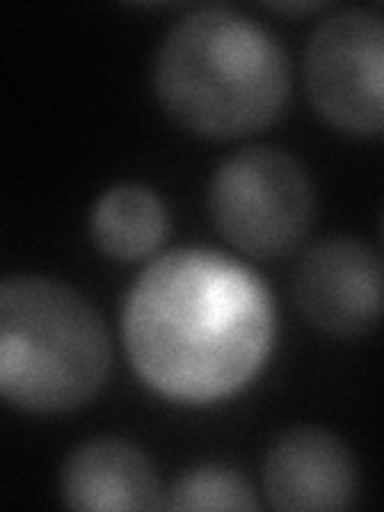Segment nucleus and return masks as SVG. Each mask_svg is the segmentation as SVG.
Wrapping results in <instances>:
<instances>
[{"label": "nucleus", "mask_w": 384, "mask_h": 512, "mask_svg": "<svg viewBox=\"0 0 384 512\" xmlns=\"http://www.w3.org/2000/svg\"><path fill=\"white\" fill-rule=\"evenodd\" d=\"M122 340L151 391L176 404H218L263 372L276 343V304L234 256L173 250L128 288Z\"/></svg>", "instance_id": "f257e3e1"}, {"label": "nucleus", "mask_w": 384, "mask_h": 512, "mask_svg": "<svg viewBox=\"0 0 384 512\" xmlns=\"http://www.w3.org/2000/svg\"><path fill=\"white\" fill-rule=\"evenodd\" d=\"M292 90L285 48L250 16L202 7L170 26L154 58V96L186 132L228 141L269 128Z\"/></svg>", "instance_id": "f03ea898"}, {"label": "nucleus", "mask_w": 384, "mask_h": 512, "mask_svg": "<svg viewBox=\"0 0 384 512\" xmlns=\"http://www.w3.org/2000/svg\"><path fill=\"white\" fill-rule=\"evenodd\" d=\"M109 333L93 304L48 276L0 288V391L26 413H68L100 394Z\"/></svg>", "instance_id": "7ed1b4c3"}, {"label": "nucleus", "mask_w": 384, "mask_h": 512, "mask_svg": "<svg viewBox=\"0 0 384 512\" xmlns=\"http://www.w3.org/2000/svg\"><path fill=\"white\" fill-rule=\"evenodd\" d=\"M314 183L282 148H244L208 183V215L234 250L256 260L295 253L314 224Z\"/></svg>", "instance_id": "20e7f679"}, {"label": "nucleus", "mask_w": 384, "mask_h": 512, "mask_svg": "<svg viewBox=\"0 0 384 512\" xmlns=\"http://www.w3.org/2000/svg\"><path fill=\"white\" fill-rule=\"evenodd\" d=\"M311 103L336 132L384 135V13L336 10L314 29L304 55Z\"/></svg>", "instance_id": "39448f33"}, {"label": "nucleus", "mask_w": 384, "mask_h": 512, "mask_svg": "<svg viewBox=\"0 0 384 512\" xmlns=\"http://www.w3.org/2000/svg\"><path fill=\"white\" fill-rule=\"evenodd\" d=\"M295 304L311 327L362 336L384 320V263L352 237L314 244L295 269Z\"/></svg>", "instance_id": "423d86ee"}, {"label": "nucleus", "mask_w": 384, "mask_h": 512, "mask_svg": "<svg viewBox=\"0 0 384 512\" xmlns=\"http://www.w3.org/2000/svg\"><path fill=\"white\" fill-rule=\"evenodd\" d=\"M359 471L346 442L330 429L298 426L269 445L263 490L269 503L288 512H330L356 500Z\"/></svg>", "instance_id": "0eeeda50"}, {"label": "nucleus", "mask_w": 384, "mask_h": 512, "mask_svg": "<svg viewBox=\"0 0 384 512\" xmlns=\"http://www.w3.org/2000/svg\"><path fill=\"white\" fill-rule=\"evenodd\" d=\"M61 496L71 509L87 512L167 506V500H160L151 458L135 442L116 436H100L74 448L61 468Z\"/></svg>", "instance_id": "6e6552de"}, {"label": "nucleus", "mask_w": 384, "mask_h": 512, "mask_svg": "<svg viewBox=\"0 0 384 512\" xmlns=\"http://www.w3.org/2000/svg\"><path fill=\"white\" fill-rule=\"evenodd\" d=\"M170 231L164 199L151 186L119 183L96 199L90 212L93 244L119 263H135L160 250Z\"/></svg>", "instance_id": "1a4fd4ad"}, {"label": "nucleus", "mask_w": 384, "mask_h": 512, "mask_svg": "<svg viewBox=\"0 0 384 512\" xmlns=\"http://www.w3.org/2000/svg\"><path fill=\"white\" fill-rule=\"evenodd\" d=\"M167 506L186 512H199V509L250 512L260 503H256L250 480L240 471L224 468V464H196V468L183 471L173 480Z\"/></svg>", "instance_id": "9d476101"}]
</instances>
